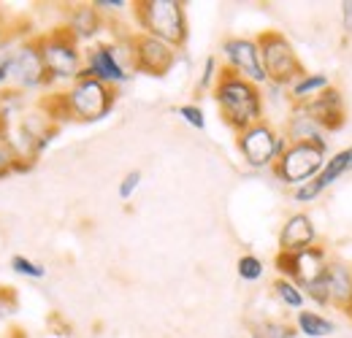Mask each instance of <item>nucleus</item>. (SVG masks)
Returning a JSON list of instances; mask_svg holds the SVG:
<instances>
[{
	"label": "nucleus",
	"instance_id": "1",
	"mask_svg": "<svg viewBox=\"0 0 352 338\" xmlns=\"http://www.w3.org/2000/svg\"><path fill=\"white\" fill-rule=\"evenodd\" d=\"M117 89L98 79H89V76H79L74 84H68V89L63 92H54L41 100V109L44 114L57 125L63 120H74V122H100L106 120L114 106H117Z\"/></svg>",
	"mask_w": 352,
	"mask_h": 338
},
{
	"label": "nucleus",
	"instance_id": "2",
	"mask_svg": "<svg viewBox=\"0 0 352 338\" xmlns=\"http://www.w3.org/2000/svg\"><path fill=\"white\" fill-rule=\"evenodd\" d=\"M212 98L220 109L222 122L230 127L236 135L247 127L258 125L265 120V92L263 87L252 84L228 68H222L217 84L212 89Z\"/></svg>",
	"mask_w": 352,
	"mask_h": 338
},
{
	"label": "nucleus",
	"instance_id": "3",
	"mask_svg": "<svg viewBox=\"0 0 352 338\" xmlns=\"http://www.w3.org/2000/svg\"><path fill=\"white\" fill-rule=\"evenodd\" d=\"M138 33H146L174 49H184L190 38L187 8L182 0H135L131 5Z\"/></svg>",
	"mask_w": 352,
	"mask_h": 338
},
{
	"label": "nucleus",
	"instance_id": "4",
	"mask_svg": "<svg viewBox=\"0 0 352 338\" xmlns=\"http://www.w3.org/2000/svg\"><path fill=\"white\" fill-rule=\"evenodd\" d=\"M38 49H41V57H44L46 74H49V82L54 84H74L85 68V49L82 43L76 41L65 27H54L44 36H36Z\"/></svg>",
	"mask_w": 352,
	"mask_h": 338
},
{
	"label": "nucleus",
	"instance_id": "5",
	"mask_svg": "<svg viewBox=\"0 0 352 338\" xmlns=\"http://www.w3.org/2000/svg\"><path fill=\"white\" fill-rule=\"evenodd\" d=\"M258 49H261V60H263V71L268 76V84L287 89L298 76L307 74L298 52L293 49L290 38L279 30H263L261 36H255Z\"/></svg>",
	"mask_w": 352,
	"mask_h": 338
},
{
	"label": "nucleus",
	"instance_id": "6",
	"mask_svg": "<svg viewBox=\"0 0 352 338\" xmlns=\"http://www.w3.org/2000/svg\"><path fill=\"white\" fill-rule=\"evenodd\" d=\"M79 76L98 79L109 87H122L133 79L131 54L125 46V36L117 41H95L85 49V68Z\"/></svg>",
	"mask_w": 352,
	"mask_h": 338
},
{
	"label": "nucleus",
	"instance_id": "7",
	"mask_svg": "<svg viewBox=\"0 0 352 338\" xmlns=\"http://www.w3.org/2000/svg\"><path fill=\"white\" fill-rule=\"evenodd\" d=\"M287 135L276 125H271L268 120L258 125L247 127L236 135V149L241 155V160L247 163V168L252 170H271L274 163L282 157V152L287 149Z\"/></svg>",
	"mask_w": 352,
	"mask_h": 338
},
{
	"label": "nucleus",
	"instance_id": "8",
	"mask_svg": "<svg viewBox=\"0 0 352 338\" xmlns=\"http://www.w3.org/2000/svg\"><path fill=\"white\" fill-rule=\"evenodd\" d=\"M125 46L131 54V71L133 74H144L152 79H163L171 74V68L179 60V49L168 46V43L157 41L146 33H125Z\"/></svg>",
	"mask_w": 352,
	"mask_h": 338
},
{
	"label": "nucleus",
	"instance_id": "9",
	"mask_svg": "<svg viewBox=\"0 0 352 338\" xmlns=\"http://www.w3.org/2000/svg\"><path fill=\"white\" fill-rule=\"evenodd\" d=\"M328 160V149H320L314 144H287L282 157L274 163V179L290 190L311 181Z\"/></svg>",
	"mask_w": 352,
	"mask_h": 338
},
{
	"label": "nucleus",
	"instance_id": "10",
	"mask_svg": "<svg viewBox=\"0 0 352 338\" xmlns=\"http://www.w3.org/2000/svg\"><path fill=\"white\" fill-rule=\"evenodd\" d=\"M8 87L14 92H22V95L33 92V89L52 87L36 38L11 46V54H8Z\"/></svg>",
	"mask_w": 352,
	"mask_h": 338
},
{
	"label": "nucleus",
	"instance_id": "11",
	"mask_svg": "<svg viewBox=\"0 0 352 338\" xmlns=\"http://www.w3.org/2000/svg\"><path fill=\"white\" fill-rule=\"evenodd\" d=\"M331 257L328 249L322 244L317 247H309L304 252H276L274 257V265H276V276L282 279H290L293 284H298L301 290L311 287L314 282H320L325 276V268H328Z\"/></svg>",
	"mask_w": 352,
	"mask_h": 338
},
{
	"label": "nucleus",
	"instance_id": "12",
	"mask_svg": "<svg viewBox=\"0 0 352 338\" xmlns=\"http://www.w3.org/2000/svg\"><path fill=\"white\" fill-rule=\"evenodd\" d=\"M222 68H228L230 74L252 82L258 87H268V76L263 71V60H261V49L255 38L247 36H228L220 46Z\"/></svg>",
	"mask_w": 352,
	"mask_h": 338
},
{
	"label": "nucleus",
	"instance_id": "13",
	"mask_svg": "<svg viewBox=\"0 0 352 338\" xmlns=\"http://www.w3.org/2000/svg\"><path fill=\"white\" fill-rule=\"evenodd\" d=\"M344 173H350V160H347V152L342 149V152H333V155L325 160L322 170H320L311 181H307V184H301V187L293 190V201L301 203V206L314 203L328 187H333L336 181H342Z\"/></svg>",
	"mask_w": 352,
	"mask_h": 338
},
{
	"label": "nucleus",
	"instance_id": "14",
	"mask_svg": "<svg viewBox=\"0 0 352 338\" xmlns=\"http://www.w3.org/2000/svg\"><path fill=\"white\" fill-rule=\"evenodd\" d=\"M298 106H304L309 114L320 122V125L325 127V133L331 135V133H336V130H342L344 122H347V106H344V95H342V89L339 87H328V89H322L317 98H311L309 103H298Z\"/></svg>",
	"mask_w": 352,
	"mask_h": 338
},
{
	"label": "nucleus",
	"instance_id": "15",
	"mask_svg": "<svg viewBox=\"0 0 352 338\" xmlns=\"http://www.w3.org/2000/svg\"><path fill=\"white\" fill-rule=\"evenodd\" d=\"M317 227H314V219L307 212H296L290 214L279 230V249L276 252H304L309 247H317Z\"/></svg>",
	"mask_w": 352,
	"mask_h": 338
},
{
	"label": "nucleus",
	"instance_id": "16",
	"mask_svg": "<svg viewBox=\"0 0 352 338\" xmlns=\"http://www.w3.org/2000/svg\"><path fill=\"white\" fill-rule=\"evenodd\" d=\"M282 133L290 144H314L320 149H328V133L320 125L304 106H290V114L285 120Z\"/></svg>",
	"mask_w": 352,
	"mask_h": 338
},
{
	"label": "nucleus",
	"instance_id": "17",
	"mask_svg": "<svg viewBox=\"0 0 352 338\" xmlns=\"http://www.w3.org/2000/svg\"><path fill=\"white\" fill-rule=\"evenodd\" d=\"M103 25H106V16H103L92 3H79V5L68 8L63 27H65L79 43H85V41H95V38L100 36Z\"/></svg>",
	"mask_w": 352,
	"mask_h": 338
},
{
	"label": "nucleus",
	"instance_id": "18",
	"mask_svg": "<svg viewBox=\"0 0 352 338\" xmlns=\"http://www.w3.org/2000/svg\"><path fill=\"white\" fill-rule=\"evenodd\" d=\"M325 287L331 306L347 311L352 303V265L342 260H331L325 268Z\"/></svg>",
	"mask_w": 352,
	"mask_h": 338
},
{
	"label": "nucleus",
	"instance_id": "19",
	"mask_svg": "<svg viewBox=\"0 0 352 338\" xmlns=\"http://www.w3.org/2000/svg\"><path fill=\"white\" fill-rule=\"evenodd\" d=\"M296 330L298 336L304 338H328L336 333V322L320 311H309V308H301L296 311Z\"/></svg>",
	"mask_w": 352,
	"mask_h": 338
},
{
	"label": "nucleus",
	"instance_id": "20",
	"mask_svg": "<svg viewBox=\"0 0 352 338\" xmlns=\"http://www.w3.org/2000/svg\"><path fill=\"white\" fill-rule=\"evenodd\" d=\"M331 87V76L328 74H304V76H298L293 84L287 87V98H290V103L293 106H298V103H309L311 98H317L322 89H328Z\"/></svg>",
	"mask_w": 352,
	"mask_h": 338
},
{
	"label": "nucleus",
	"instance_id": "21",
	"mask_svg": "<svg viewBox=\"0 0 352 338\" xmlns=\"http://www.w3.org/2000/svg\"><path fill=\"white\" fill-rule=\"evenodd\" d=\"M271 293L276 295V300H279L285 308L301 311V308L307 306V295H304V290H301L298 284H293L290 279L276 276V279H274V284H271Z\"/></svg>",
	"mask_w": 352,
	"mask_h": 338
},
{
	"label": "nucleus",
	"instance_id": "22",
	"mask_svg": "<svg viewBox=\"0 0 352 338\" xmlns=\"http://www.w3.org/2000/svg\"><path fill=\"white\" fill-rule=\"evenodd\" d=\"M22 170H30V168L19 160V155H16V149H14L11 138H8V130L3 127L0 130V179H8V176L22 173Z\"/></svg>",
	"mask_w": 352,
	"mask_h": 338
},
{
	"label": "nucleus",
	"instance_id": "23",
	"mask_svg": "<svg viewBox=\"0 0 352 338\" xmlns=\"http://www.w3.org/2000/svg\"><path fill=\"white\" fill-rule=\"evenodd\" d=\"M236 273L241 282H261L265 273V262L258 257V254H241L239 262H236Z\"/></svg>",
	"mask_w": 352,
	"mask_h": 338
},
{
	"label": "nucleus",
	"instance_id": "24",
	"mask_svg": "<svg viewBox=\"0 0 352 338\" xmlns=\"http://www.w3.org/2000/svg\"><path fill=\"white\" fill-rule=\"evenodd\" d=\"M8 265H11L14 273H19V276H25V279H44L46 276L44 262H36V260H30V257H25V254H14V257L8 260Z\"/></svg>",
	"mask_w": 352,
	"mask_h": 338
},
{
	"label": "nucleus",
	"instance_id": "25",
	"mask_svg": "<svg viewBox=\"0 0 352 338\" xmlns=\"http://www.w3.org/2000/svg\"><path fill=\"white\" fill-rule=\"evenodd\" d=\"M255 330L263 338H298L296 325H290L285 319H265L261 325H255Z\"/></svg>",
	"mask_w": 352,
	"mask_h": 338
},
{
	"label": "nucleus",
	"instance_id": "26",
	"mask_svg": "<svg viewBox=\"0 0 352 338\" xmlns=\"http://www.w3.org/2000/svg\"><path fill=\"white\" fill-rule=\"evenodd\" d=\"M220 71H222L220 60H217L214 54L206 57V60H204V71H201V76H198V92H212L214 84H217Z\"/></svg>",
	"mask_w": 352,
	"mask_h": 338
},
{
	"label": "nucleus",
	"instance_id": "27",
	"mask_svg": "<svg viewBox=\"0 0 352 338\" xmlns=\"http://www.w3.org/2000/svg\"><path fill=\"white\" fill-rule=\"evenodd\" d=\"M176 114L182 117L184 125H190L192 130H206V114H204V109L198 103H184V106L176 109Z\"/></svg>",
	"mask_w": 352,
	"mask_h": 338
},
{
	"label": "nucleus",
	"instance_id": "28",
	"mask_svg": "<svg viewBox=\"0 0 352 338\" xmlns=\"http://www.w3.org/2000/svg\"><path fill=\"white\" fill-rule=\"evenodd\" d=\"M141 179H144L141 170H128V173L120 179V184H117V195H120V201H131L133 195L138 192V187H141Z\"/></svg>",
	"mask_w": 352,
	"mask_h": 338
},
{
	"label": "nucleus",
	"instance_id": "29",
	"mask_svg": "<svg viewBox=\"0 0 352 338\" xmlns=\"http://www.w3.org/2000/svg\"><path fill=\"white\" fill-rule=\"evenodd\" d=\"M19 308V300H16V293L8 290V287H0V319H8L14 317Z\"/></svg>",
	"mask_w": 352,
	"mask_h": 338
},
{
	"label": "nucleus",
	"instance_id": "30",
	"mask_svg": "<svg viewBox=\"0 0 352 338\" xmlns=\"http://www.w3.org/2000/svg\"><path fill=\"white\" fill-rule=\"evenodd\" d=\"M92 5H95L103 16H109V14H122L125 8H131L133 3H125V0H92Z\"/></svg>",
	"mask_w": 352,
	"mask_h": 338
},
{
	"label": "nucleus",
	"instance_id": "31",
	"mask_svg": "<svg viewBox=\"0 0 352 338\" xmlns=\"http://www.w3.org/2000/svg\"><path fill=\"white\" fill-rule=\"evenodd\" d=\"M342 27H344L347 38L352 41V0H344V3H342Z\"/></svg>",
	"mask_w": 352,
	"mask_h": 338
},
{
	"label": "nucleus",
	"instance_id": "32",
	"mask_svg": "<svg viewBox=\"0 0 352 338\" xmlns=\"http://www.w3.org/2000/svg\"><path fill=\"white\" fill-rule=\"evenodd\" d=\"M8 54H11V49L8 52L0 49V89L8 87Z\"/></svg>",
	"mask_w": 352,
	"mask_h": 338
},
{
	"label": "nucleus",
	"instance_id": "33",
	"mask_svg": "<svg viewBox=\"0 0 352 338\" xmlns=\"http://www.w3.org/2000/svg\"><path fill=\"white\" fill-rule=\"evenodd\" d=\"M344 152H347V160H350V170H352V146H347Z\"/></svg>",
	"mask_w": 352,
	"mask_h": 338
},
{
	"label": "nucleus",
	"instance_id": "34",
	"mask_svg": "<svg viewBox=\"0 0 352 338\" xmlns=\"http://www.w3.org/2000/svg\"><path fill=\"white\" fill-rule=\"evenodd\" d=\"M250 338H263V336H261V333H258V330L252 328V333H250Z\"/></svg>",
	"mask_w": 352,
	"mask_h": 338
},
{
	"label": "nucleus",
	"instance_id": "35",
	"mask_svg": "<svg viewBox=\"0 0 352 338\" xmlns=\"http://www.w3.org/2000/svg\"><path fill=\"white\" fill-rule=\"evenodd\" d=\"M0 36H3V11H0Z\"/></svg>",
	"mask_w": 352,
	"mask_h": 338
},
{
	"label": "nucleus",
	"instance_id": "36",
	"mask_svg": "<svg viewBox=\"0 0 352 338\" xmlns=\"http://www.w3.org/2000/svg\"><path fill=\"white\" fill-rule=\"evenodd\" d=\"M347 317L352 319V303H350V308H347Z\"/></svg>",
	"mask_w": 352,
	"mask_h": 338
}]
</instances>
